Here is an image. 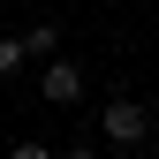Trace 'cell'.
Masks as SVG:
<instances>
[{
    "mask_svg": "<svg viewBox=\"0 0 159 159\" xmlns=\"http://www.w3.org/2000/svg\"><path fill=\"white\" fill-rule=\"evenodd\" d=\"M98 136H106V144H121V152H136V144L152 136V106H144V98H106Z\"/></svg>",
    "mask_w": 159,
    "mask_h": 159,
    "instance_id": "1",
    "label": "cell"
},
{
    "mask_svg": "<svg viewBox=\"0 0 159 159\" xmlns=\"http://www.w3.org/2000/svg\"><path fill=\"white\" fill-rule=\"evenodd\" d=\"M38 91H46L53 106H76V98H84V68H76V61H46V76H38Z\"/></svg>",
    "mask_w": 159,
    "mask_h": 159,
    "instance_id": "2",
    "label": "cell"
},
{
    "mask_svg": "<svg viewBox=\"0 0 159 159\" xmlns=\"http://www.w3.org/2000/svg\"><path fill=\"white\" fill-rule=\"evenodd\" d=\"M15 46H23L30 61H53V46H61V30H53V23H30L23 38H15Z\"/></svg>",
    "mask_w": 159,
    "mask_h": 159,
    "instance_id": "3",
    "label": "cell"
},
{
    "mask_svg": "<svg viewBox=\"0 0 159 159\" xmlns=\"http://www.w3.org/2000/svg\"><path fill=\"white\" fill-rule=\"evenodd\" d=\"M15 61H23V46H15V38H0V84L15 76Z\"/></svg>",
    "mask_w": 159,
    "mask_h": 159,
    "instance_id": "4",
    "label": "cell"
},
{
    "mask_svg": "<svg viewBox=\"0 0 159 159\" xmlns=\"http://www.w3.org/2000/svg\"><path fill=\"white\" fill-rule=\"evenodd\" d=\"M8 159H61V152H53V144H15Z\"/></svg>",
    "mask_w": 159,
    "mask_h": 159,
    "instance_id": "5",
    "label": "cell"
},
{
    "mask_svg": "<svg viewBox=\"0 0 159 159\" xmlns=\"http://www.w3.org/2000/svg\"><path fill=\"white\" fill-rule=\"evenodd\" d=\"M61 159H98V152H91V144H68V152H61Z\"/></svg>",
    "mask_w": 159,
    "mask_h": 159,
    "instance_id": "6",
    "label": "cell"
}]
</instances>
